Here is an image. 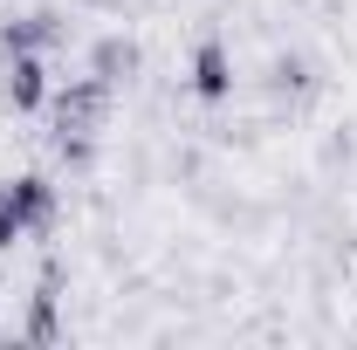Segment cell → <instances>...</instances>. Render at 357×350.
Wrapping results in <instances>:
<instances>
[{
	"label": "cell",
	"mask_w": 357,
	"mask_h": 350,
	"mask_svg": "<svg viewBox=\"0 0 357 350\" xmlns=\"http://www.w3.org/2000/svg\"><path fill=\"white\" fill-rule=\"evenodd\" d=\"M89 76H103L110 89L137 83V76H144V42L124 35V28H117V35H96V42H89Z\"/></svg>",
	"instance_id": "8992f818"
},
{
	"label": "cell",
	"mask_w": 357,
	"mask_h": 350,
	"mask_svg": "<svg viewBox=\"0 0 357 350\" xmlns=\"http://www.w3.org/2000/svg\"><path fill=\"white\" fill-rule=\"evenodd\" d=\"M69 35V21L55 7H35V14H0V62L7 55H48V48Z\"/></svg>",
	"instance_id": "5b68a950"
},
{
	"label": "cell",
	"mask_w": 357,
	"mask_h": 350,
	"mask_svg": "<svg viewBox=\"0 0 357 350\" xmlns=\"http://www.w3.org/2000/svg\"><path fill=\"white\" fill-rule=\"evenodd\" d=\"M14 241H28V227H21V213H14V199H7V185H0V254H7Z\"/></svg>",
	"instance_id": "52a82bcc"
},
{
	"label": "cell",
	"mask_w": 357,
	"mask_h": 350,
	"mask_svg": "<svg viewBox=\"0 0 357 350\" xmlns=\"http://www.w3.org/2000/svg\"><path fill=\"white\" fill-rule=\"evenodd\" d=\"M42 117H48V151L69 172H89L96 165V137L110 131V117H117V89L83 69V76H69L62 89H48Z\"/></svg>",
	"instance_id": "6da1fadb"
},
{
	"label": "cell",
	"mask_w": 357,
	"mask_h": 350,
	"mask_svg": "<svg viewBox=\"0 0 357 350\" xmlns=\"http://www.w3.org/2000/svg\"><path fill=\"white\" fill-rule=\"evenodd\" d=\"M0 185H7V199H14V213H21L28 234H55L62 227V192H55L48 172H14V178H0Z\"/></svg>",
	"instance_id": "277c9868"
},
{
	"label": "cell",
	"mask_w": 357,
	"mask_h": 350,
	"mask_svg": "<svg viewBox=\"0 0 357 350\" xmlns=\"http://www.w3.org/2000/svg\"><path fill=\"white\" fill-rule=\"evenodd\" d=\"M234 89H241L234 42H227L220 28H206V35L192 42V55H185V96L206 103V110H220V103H234Z\"/></svg>",
	"instance_id": "7a4b0ae2"
},
{
	"label": "cell",
	"mask_w": 357,
	"mask_h": 350,
	"mask_svg": "<svg viewBox=\"0 0 357 350\" xmlns=\"http://www.w3.org/2000/svg\"><path fill=\"white\" fill-rule=\"evenodd\" d=\"M48 55H7L0 62V103L14 110V117H42L48 103Z\"/></svg>",
	"instance_id": "3957f363"
}]
</instances>
